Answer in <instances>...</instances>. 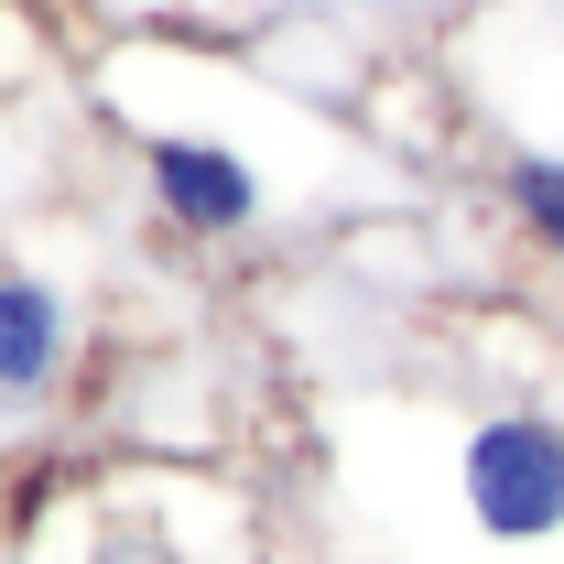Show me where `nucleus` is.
Returning a JSON list of instances; mask_svg holds the SVG:
<instances>
[{"label":"nucleus","instance_id":"1","mask_svg":"<svg viewBox=\"0 0 564 564\" xmlns=\"http://www.w3.org/2000/svg\"><path fill=\"white\" fill-rule=\"evenodd\" d=\"M445 489L467 543L499 564H543L564 554V413L543 402H489V413L456 423V456H445Z\"/></svg>","mask_w":564,"mask_h":564},{"label":"nucleus","instance_id":"2","mask_svg":"<svg viewBox=\"0 0 564 564\" xmlns=\"http://www.w3.org/2000/svg\"><path fill=\"white\" fill-rule=\"evenodd\" d=\"M131 174H141V207L163 217L174 239H196V250H228V239L272 228V163H261L239 131L141 120L131 131Z\"/></svg>","mask_w":564,"mask_h":564},{"label":"nucleus","instance_id":"3","mask_svg":"<svg viewBox=\"0 0 564 564\" xmlns=\"http://www.w3.org/2000/svg\"><path fill=\"white\" fill-rule=\"evenodd\" d=\"M76 358H87V315L44 261H0V434L44 423L66 402Z\"/></svg>","mask_w":564,"mask_h":564},{"label":"nucleus","instance_id":"4","mask_svg":"<svg viewBox=\"0 0 564 564\" xmlns=\"http://www.w3.org/2000/svg\"><path fill=\"white\" fill-rule=\"evenodd\" d=\"M196 489L207 478H185V467H163V478H141V489H98L76 510V554L87 564H196Z\"/></svg>","mask_w":564,"mask_h":564},{"label":"nucleus","instance_id":"5","mask_svg":"<svg viewBox=\"0 0 564 564\" xmlns=\"http://www.w3.org/2000/svg\"><path fill=\"white\" fill-rule=\"evenodd\" d=\"M499 207H510V228L564 272V163L554 152H510V163H499Z\"/></svg>","mask_w":564,"mask_h":564}]
</instances>
